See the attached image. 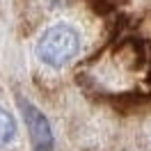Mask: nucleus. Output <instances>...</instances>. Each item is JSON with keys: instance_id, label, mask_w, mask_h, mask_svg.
<instances>
[{"instance_id": "obj_1", "label": "nucleus", "mask_w": 151, "mask_h": 151, "mask_svg": "<svg viewBox=\"0 0 151 151\" xmlns=\"http://www.w3.org/2000/svg\"><path fill=\"white\" fill-rule=\"evenodd\" d=\"M80 50V35L69 23H55L37 39V55L46 66L60 69L69 64Z\"/></svg>"}, {"instance_id": "obj_2", "label": "nucleus", "mask_w": 151, "mask_h": 151, "mask_svg": "<svg viewBox=\"0 0 151 151\" xmlns=\"http://www.w3.org/2000/svg\"><path fill=\"white\" fill-rule=\"evenodd\" d=\"M21 110H23V119L28 124L35 151H53V128L48 119L41 114V110L30 105L28 101H21Z\"/></svg>"}, {"instance_id": "obj_3", "label": "nucleus", "mask_w": 151, "mask_h": 151, "mask_svg": "<svg viewBox=\"0 0 151 151\" xmlns=\"http://www.w3.org/2000/svg\"><path fill=\"white\" fill-rule=\"evenodd\" d=\"M16 137V122L7 110L0 108V147H7Z\"/></svg>"}]
</instances>
